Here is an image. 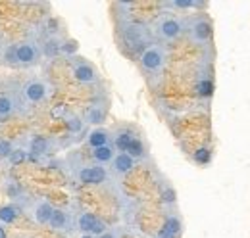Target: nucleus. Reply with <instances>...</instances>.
Here are the masks:
<instances>
[{"label":"nucleus","mask_w":250,"mask_h":238,"mask_svg":"<svg viewBox=\"0 0 250 238\" xmlns=\"http://www.w3.org/2000/svg\"><path fill=\"white\" fill-rule=\"evenodd\" d=\"M166 63V54L162 48L158 46H148L143 50L141 54V67L148 73H154V71H160Z\"/></svg>","instance_id":"nucleus-1"},{"label":"nucleus","mask_w":250,"mask_h":238,"mask_svg":"<svg viewBox=\"0 0 250 238\" xmlns=\"http://www.w3.org/2000/svg\"><path fill=\"white\" fill-rule=\"evenodd\" d=\"M156 31L164 40H173L183 33V23L179 20H175V18H162L158 21Z\"/></svg>","instance_id":"nucleus-2"},{"label":"nucleus","mask_w":250,"mask_h":238,"mask_svg":"<svg viewBox=\"0 0 250 238\" xmlns=\"http://www.w3.org/2000/svg\"><path fill=\"white\" fill-rule=\"evenodd\" d=\"M188 33H190V39L194 42H208L212 39V23L208 20H204V18L194 20Z\"/></svg>","instance_id":"nucleus-3"},{"label":"nucleus","mask_w":250,"mask_h":238,"mask_svg":"<svg viewBox=\"0 0 250 238\" xmlns=\"http://www.w3.org/2000/svg\"><path fill=\"white\" fill-rule=\"evenodd\" d=\"M106 169L100 165H87L79 171V180L83 184H102L106 180Z\"/></svg>","instance_id":"nucleus-4"},{"label":"nucleus","mask_w":250,"mask_h":238,"mask_svg":"<svg viewBox=\"0 0 250 238\" xmlns=\"http://www.w3.org/2000/svg\"><path fill=\"white\" fill-rule=\"evenodd\" d=\"M37 46L31 44V42H21L16 46V61L18 65H33L37 61Z\"/></svg>","instance_id":"nucleus-5"},{"label":"nucleus","mask_w":250,"mask_h":238,"mask_svg":"<svg viewBox=\"0 0 250 238\" xmlns=\"http://www.w3.org/2000/svg\"><path fill=\"white\" fill-rule=\"evenodd\" d=\"M73 77H75V81H79L83 85H91L96 81V71H94L93 65L83 61V63H77L73 67Z\"/></svg>","instance_id":"nucleus-6"},{"label":"nucleus","mask_w":250,"mask_h":238,"mask_svg":"<svg viewBox=\"0 0 250 238\" xmlns=\"http://www.w3.org/2000/svg\"><path fill=\"white\" fill-rule=\"evenodd\" d=\"M46 85L42 83V81H31L27 87H25V96H27V100L33 102V104H37V102H42L44 98H46Z\"/></svg>","instance_id":"nucleus-7"},{"label":"nucleus","mask_w":250,"mask_h":238,"mask_svg":"<svg viewBox=\"0 0 250 238\" xmlns=\"http://www.w3.org/2000/svg\"><path fill=\"white\" fill-rule=\"evenodd\" d=\"M112 167H114V171H116V173L125 175V173H129V171L135 167V159H133L129 154L120 152L118 156H114V159H112Z\"/></svg>","instance_id":"nucleus-8"},{"label":"nucleus","mask_w":250,"mask_h":238,"mask_svg":"<svg viewBox=\"0 0 250 238\" xmlns=\"http://www.w3.org/2000/svg\"><path fill=\"white\" fill-rule=\"evenodd\" d=\"M124 39L127 44H141L145 40V29L139 23H131L124 29Z\"/></svg>","instance_id":"nucleus-9"},{"label":"nucleus","mask_w":250,"mask_h":238,"mask_svg":"<svg viewBox=\"0 0 250 238\" xmlns=\"http://www.w3.org/2000/svg\"><path fill=\"white\" fill-rule=\"evenodd\" d=\"M52 213H54V208H52L48 202H39V204L35 206L33 217H35V221H37L39 225H48Z\"/></svg>","instance_id":"nucleus-10"},{"label":"nucleus","mask_w":250,"mask_h":238,"mask_svg":"<svg viewBox=\"0 0 250 238\" xmlns=\"http://www.w3.org/2000/svg\"><path fill=\"white\" fill-rule=\"evenodd\" d=\"M108 131H104V129H94L93 133L89 135V144L93 146V148H100V146H106L108 144Z\"/></svg>","instance_id":"nucleus-11"},{"label":"nucleus","mask_w":250,"mask_h":238,"mask_svg":"<svg viewBox=\"0 0 250 238\" xmlns=\"http://www.w3.org/2000/svg\"><path fill=\"white\" fill-rule=\"evenodd\" d=\"M93 158H94V161H98V163H108V161L114 159V148H112L110 144L100 146V148H94Z\"/></svg>","instance_id":"nucleus-12"},{"label":"nucleus","mask_w":250,"mask_h":238,"mask_svg":"<svg viewBox=\"0 0 250 238\" xmlns=\"http://www.w3.org/2000/svg\"><path fill=\"white\" fill-rule=\"evenodd\" d=\"M48 225H50L54 231H62V229H65V225H67V213H65L63 209H54V213H52Z\"/></svg>","instance_id":"nucleus-13"},{"label":"nucleus","mask_w":250,"mask_h":238,"mask_svg":"<svg viewBox=\"0 0 250 238\" xmlns=\"http://www.w3.org/2000/svg\"><path fill=\"white\" fill-rule=\"evenodd\" d=\"M94 223H96V217H94L93 213H81L79 219H77L79 231H81L83 235H91V229H93Z\"/></svg>","instance_id":"nucleus-14"},{"label":"nucleus","mask_w":250,"mask_h":238,"mask_svg":"<svg viewBox=\"0 0 250 238\" xmlns=\"http://www.w3.org/2000/svg\"><path fill=\"white\" fill-rule=\"evenodd\" d=\"M196 94L202 96V98H210L214 94V81L208 79V77H202L198 83H196Z\"/></svg>","instance_id":"nucleus-15"},{"label":"nucleus","mask_w":250,"mask_h":238,"mask_svg":"<svg viewBox=\"0 0 250 238\" xmlns=\"http://www.w3.org/2000/svg\"><path fill=\"white\" fill-rule=\"evenodd\" d=\"M18 215H20V208H16V206H12V204H8V206H2L0 208V221L2 223H14L16 219H18Z\"/></svg>","instance_id":"nucleus-16"},{"label":"nucleus","mask_w":250,"mask_h":238,"mask_svg":"<svg viewBox=\"0 0 250 238\" xmlns=\"http://www.w3.org/2000/svg\"><path fill=\"white\" fill-rule=\"evenodd\" d=\"M164 229L171 235V237H179V233H181V221H179V217H175V215H169L167 219H166V223H164Z\"/></svg>","instance_id":"nucleus-17"},{"label":"nucleus","mask_w":250,"mask_h":238,"mask_svg":"<svg viewBox=\"0 0 250 238\" xmlns=\"http://www.w3.org/2000/svg\"><path fill=\"white\" fill-rule=\"evenodd\" d=\"M104 119H106V112H104L100 106L89 108V112H87V121H89V123L100 125V123H104Z\"/></svg>","instance_id":"nucleus-18"},{"label":"nucleus","mask_w":250,"mask_h":238,"mask_svg":"<svg viewBox=\"0 0 250 238\" xmlns=\"http://www.w3.org/2000/svg\"><path fill=\"white\" fill-rule=\"evenodd\" d=\"M31 152L35 156H42V154H46L48 152V140L44 139V137H35L31 140Z\"/></svg>","instance_id":"nucleus-19"},{"label":"nucleus","mask_w":250,"mask_h":238,"mask_svg":"<svg viewBox=\"0 0 250 238\" xmlns=\"http://www.w3.org/2000/svg\"><path fill=\"white\" fill-rule=\"evenodd\" d=\"M42 50H44V54H46L48 58H54V56H58V54L62 52V44H60L56 39H50V40H46V42L42 44Z\"/></svg>","instance_id":"nucleus-20"},{"label":"nucleus","mask_w":250,"mask_h":238,"mask_svg":"<svg viewBox=\"0 0 250 238\" xmlns=\"http://www.w3.org/2000/svg\"><path fill=\"white\" fill-rule=\"evenodd\" d=\"M133 135L129 133V131H125V133H120L118 137H116V148L120 150V152H127V148H129V144L133 142Z\"/></svg>","instance_id":"nucleus-21"},{"label":"nucleus","mask_w":250,"mask_h":238,"mask_svg":"<svg viewBox=\"0 0 250 238\" xmlns=\"http://www.w3.org/2000/svg\"><path fill=\"white\" fill-rule=\"evenodd\" d=\"M14 112V100L10 96H0V118H8Z\"/></svg>","instance_id":"nucleus-22"},{"label":"nucleus","mask_w":250,"mask_h":238,"mask_svg":"<svg viewBox=\"0 0 250 238\" xmlns=\"http://www.w3.org/2000/svg\"><path fill=\"white\" fill-rule=\"evenodd\" d=\"M65 127L69 133H81L83 131V119L77 116H67L65 118Z\"/></svg>","instance_id":"nucleus-23"},{"label":"nucleus","mask_w":250,"mask_h":238,"mask_svg":"<svg viewBox=\"0 0 250 238\" xmlns=\"http://www.w3.org/2000/svg\"><path fill=\"white\" fill-rule=\"evenodd\" d=\"M125 154H129L133 159H135V158H141V156L145 154V146H143V142H141L139 139H133V142L129 144V148H127Z\"/></svg>","instance_id":"nucleus-24"},{"label":"nucleus","mask_w":250,"mask_h":238,"mask_svg":"<svg viewBox=\"0 0 250 238\" xmlns=\"http://www.w3.org/2000/svg\"><path fill=\"white\" fill-rule=\"evenodd\" d=\"M8 159H10V163H12V165H20V163H23V161L27 159V152H25V150H21V148H14Z\"/></svg>","instance_id":"nucleus-25"},{"label":"nucleus","mask_w":250,"mask_h":238,"mask_svg":"<svg viewBox=\"0 0 250 238\" xmlns=\"http://www.w3.org/2000/svg\"><path fill=\"white\" fill-rule=\"evenodd\" d=\"M210 159H212V152L208 148H198L194 152V161H196V163L206 165V163H210Z\"/></svg>","instance_id":"nucleus-26"},{"label":"nucleus","mask_w":250,"mask_h":238,"mask_svg":"<svg viewBox=\"0 0 250 238\" xmlns=\"http://www.w3.org/2000/svg\"><path fill=\"white\" fill-rule=\"evenodd\" d=\"M12 142H8V140H0V159H6V158H10V154H12Z\"/></svg>","instance_id":"nucleus-27"},{"label":"nucleus","mask_w":250,"mask_h":238,"mask_svg":"<svg viewBox=\"0 0 250 238\" xmlns=\"http://www.w3.org/2000/svg\"><path fill=\"white\" fill-rule=\"evenodd\" d=\"M104 233H106V223H104V221H100V219H96V223H94L93 229H91V235L100 237V235H104Z\"/></svg>","instance_id":"nucleus-28"},{"label":"nucleus","mask_w":250,"mask_h":238,"mask_svg":"<svg viewBox=\"0 0 250 238\" xmlns=\"http://www.w3.org/2000/svg\"><path fill=\"white\" fill-rule=\"evenodd\" d=\"M171 6H175V8H194V6H200V4L192 2V0H175V2H171Z\"/></svg>","instance_id":"nucleus-29"},{"label":"nucleus","mask_w":250,"mask_h":238,"mask_svg":"<svg viewBox=\"0 0 250 238\" xmlns=\"http://www.w3.org/2000/svg\"><path fill=\"white\" fill-rule=\"evenodd\" d=\"M4 60L10 61V63H18V61H16V46H10V48L4 52Z\"/></svg>","instance_id":"nucleus-30"},{"label":"nucleus","mask_w":250,"mask_h":238,"mask_svg":"<svg viewBox=\"0 0 250 238\" xmlns=\"http://www.w3.org/2000/svg\"><path fill=\"white\" fill-rule=\"evenodd\" d=\"M162 198H164V202H175V192L171 190V188H166L164 192H162Z\"/></svg>","instance_id":"nucleus-31"},{"label":"nucleus","mask_w":250,"mask_h":238,"mask_svg":"<svg viewBox=\"0 0 250 238\" xmlns=\"http://www.w3.org/2000/svg\"><path fill=\"white\" fill-rule=\"evenodd\" d=\"M77 50V42H73V40H67L65 44H62V52H75Z\"/></svg>","instance_id":"nucleus-32"},{"label":"nucleus","mask_w":250,"mask_h":238,"mask_svg":"<svg viewBox=\"0 0 250 238\" xmlns=\"http://www.w3.org/2000/svg\"><path fill=\"white\" fill-rule=\"evenodd\" d=\"M156 238H175V237H171V235H169V233H167V231H166V229H164V227H162V229H160V231H158Z\"/></svg>","instance_id":"nucleus-33"},{"label":"nucleus","mask_w":250,"mask_h":238,"mask_svg":"<svg viewBox=\"0 0 250 238\" xmlns=\"http://www.w3.org/2000/svg\"><path fill=\"white\" fill-rule=\"evenodd\" d=\"M0 238H8V235H6V229L0 225Z\"/></svg>","instance_id":"nucleus-34"},{"label":"nucleus","mask_w":250,"mask_h":238,"mask_svg":"<svg viewBox=\"0 0 250 238\" xmlns=\"http://www.w3.org/2000/svg\"><path fill=\"white\" fill-rule=\"evenodd\" d=\"M98 238H116L114 237V235H112V233H108V231H106V233H104V235H100V237Z\"/></svg>","instance_id":"nucleus-35"},{"label":"nucleus","mask_w":250,"mask_h":238,"mask_svg":"<svg viewBox=\"0 0 250 238\" xmlns=\"http://www.w3.org/2000/svg\"><path fill=\"white\" fill-rule=\"evenodd\" d=\"M81 238H93V235H83Z\"/></svg>","instance_id":"nucleus-36"}]
</instances>
